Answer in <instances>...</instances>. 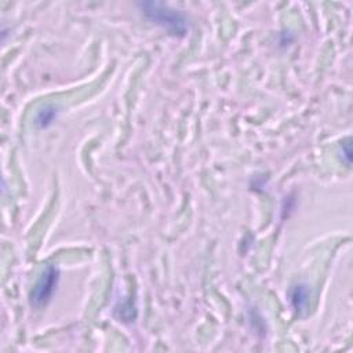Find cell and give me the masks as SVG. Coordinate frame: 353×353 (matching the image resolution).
<instances>
[{
    "mask_svg": "<svg viewBox=\"0 0 353 353\" xmlns=\"http://www.w3.org/2000/svg\"><path fill=\"white\" fill-rule=\"evenodd\" d=\"M138 8L149 21L167 29L174 36H184L188 32L187 18L163 3L141 2L138 3Z\"/></svg>",
    "mask_w": 353,
    "mask_h": 353,
    "instance_id": "6da1fadb",
    "label": "cell"
},
{
    "mask_svg": "<svg viewBox=\"0 0 353 353\" xmlns=\"http://www.w3.org/2000/svg\"><path fill=\"white\" fill-rule=\"evenodd\" d=\"M58 282H60L58 268L54 267V265H49V267L43 271L42 276L39 278L38 283L35 285L34 290L31 291V296H29L31 305L35 308H42L47 305L51 301L54 293L57 291Z\"/></svg>",
    "mask_w": 353,
    "mask_h": 353,
    "instance_id": "7a4b0ae2",
    "label": "cell"
},
{
    "mask_svg": "<svg viewBox=\"0 0 353 353\" xmlns=\"http://www.w3.org/2000/svg\"><path fill=\"white\" fill-rule=\"evenodd\" d=\"M57 115H58V108H55L54 105H46L36 114V119H35L36 127L47 129L57 119Z\"/></svg>",
    "mask_w": 353,
    "mask_h": 353,
    "instance_id": "3957f363",
    "label": "cell"
},
{
    "mask_svg": "<svg viewBox=\"0 0 353 353\" xmlns=\"http://www.w3.org/2000/svg\"><path fill=\"white\" fill-rule=\"evenodd\" d=\"M308 301H309V293H308V289L306 286L304 285H300V286H296L291 291V304L293 306L301 312L306 308L308 305Z\"/></svg>",
    "mask_w": 353,
    "mask_h": 353,
    "instance_id": "277c9868",
    "label": "cell"
}]
</instances>
